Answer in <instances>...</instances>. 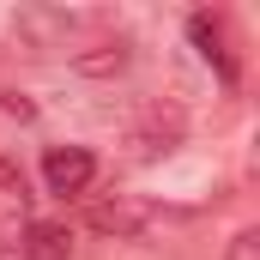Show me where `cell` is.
<instances>
[{
	"label": "cell",
	"instance_id": "cell-5",
	"mask_svg": "<svg viewBox=\"0 0 260 260\" xmlns=\"http://www.w3.org/2000/svg\"><path fill=\"white\" fill-rule=\"evenodd\" d=\"M176 139H182V115H176V109H170V115H164V109H151V115H145V127L133 133V145H139L145 157H157V151H170Z\"/></svg>",
	"mask_w": 260,
	"mask_h": 260
},
{
	"label": "cell",
	"instance_id": "cell-7",
	"mask_svg": "<svg viewBox=\"0 0 260 260\" xmlns=\"http://www.w3.org/2000/svg\"><path fill=\"white\" fill-rule=\"evenodd\" d=\"M0 200H24V176L12 157H0Z\"/></svg>",
	"mask_w": 260,
	"mask_h": 260
},
{
	"label": "cell",
	"instance_id": "cell-8",
	"mask_svg": "<svg viewBox=\"0 0 260 260\" xmlns=\"http://www.w3.org/2000/svg\"><path fill=\"white\" fill-rule=\"evenodd\" d=\"M230 260H260V230H236V242H230Z\"/></svg>",
	"mask_w": 260,
	"mask_h": 260
},
{
	"label": "cell",
	"instance_id": "cell-3",
	"mask_svg": "<svg viewBox=\"0 0 260 260\" xmlns=\"http://www.w3.org/2000/svg\"><path fill=\"white\" fill-rule=\"evenodd\" d=\"M85 218H91L97 236H139V230L151 224V212H145L139 200H97Z\"/></svg>",
	"mask_w": 260,
	"mask_h": 260
},
{
	"label": "cell",
	"instance_id": "cell-2",
	"mask_svg": "<svg viewBox=\"0 0 260 260\" xmlns=\"http://www.w3.org/2000/svg\"><path fill=\"white\" fill-rule=\"evenodd\" d=\"M188 37H194L200 55L218 67V79H224V85H236V79H242V67H236V55H230V37H224V18H218V12H194V18H188Z\"/></svg>",
	"mask_w": 260,
	"mask_h": 260
},
{
	"label": "cell",
	"instance_id": "cell-1",
	"mask_svg": "<svg viewBox=\"0 0 260 260\" xmlns=\"http://www.w3.org/2000/svg\"><path fill=\"white\" fill-rule=\"evenodd\" d=\"M43 182H49V194L73 200V194H85L97 182V157L85 145H49L43 151Z\"/></svg>",
	"mask_w": 260,
	"mask_h": 260
},
{
	"label": "cell",
	"instance_id": "cell-9",
	"mask_svg": "<svg viewBox=\"0 0 260 260\" xmlns=\"http://www.w3.org/2000/svg\"><path fill=\"white\" fill-rule=\"evenodd\" d=\"M0 109H6V115H18V121H30V103H24L18 91H0Z\"/></svg>",
	"mask_w": 260,
	"mask_h": 260
},
{
	"label": "cell",
	"instance_id": "cell-4",
	"mask_svg": "<svg viewBox=\"0 0 260 260\" xmlns=\"http://www.w3.org/2000/svg\"><path fill=\"white\" fill-rule=\"evenodd\" d=\"M67 254H73V230L67 224L43 218V224L24 230V260H67Z\"/></svg>",
	"mask_w": 260,
	"mask_h": 260
},
{
	"label": "cell",
	"instance_id": "cell-6",
	"mask_svg": "<svg viewBox=\"0 0 260 260\" xmlns=\"http://www.w3.org/2000/svg\"><path fill=\"white\" fill-rule=\"evenodd\" d=\"M121 67H127V43H121V37L73 55V73H85V79H109V73H121Z\"/></svg>",
	"mask_w": 260,
	"mask_h": 260
}]
</instances>
